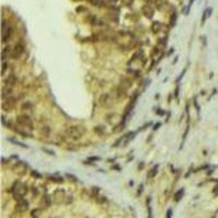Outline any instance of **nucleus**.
Segmentation results:
<instances>
[{
	"label": "nucleus",
	"instance_id": "f257e3e1",
	"mask_svg": "<svg viewBox=\"0 0 218 218\" xmlns=\"http://www.w3.org/2000/svg\"><path fill=\"white\" fill-rule=\"evenodd\" d=\"M11 192L13 193V198L15 201H21L24 198V195L29 192V187L27 184L21 181H16L11 187Z\"/></svg>",
	"mask_w": 218,
	"mask_h": 218
},
{
	"label": "nucleus",
	"instance_id": "f03ea898",
	"mask_svg": "<svg viewBox=\"0 0 218 218\" xmlns=\"http://www.w3.org/2000/svg\"><path fill=\"white\" fill-rule=\"evenodd\" d=\"M85 133V129L81 125H71L65 129V135L73 141L80 140Z\"/></svg>",
	"mask_w": 218,
	"mask_h": 218
},
{
	"label": "nucleus",
	"instance_id": "7ed1b4c3",
	"mask_svg": "<svg viewBox=\"0 0 218 218\" xmlns=\"http://www.w3.org/2000/svg\"><path fill=\"white\" fill-rule=\"evenodd\" d=\"M16 123H18L20 126L24 129H29L30 131H32L34 129V125H33V120L31 119L29 115H19L16 117Z\"/></svg>",
	"mask_w": 218,
	"mask_h": 218
},
{
	"label": "nucleus",
	"instance_id": "20e7f679",
	"mask_svg": "<svg viewBox=\"0 0 218 218\" xmlns=\"http://www.w3.org/2000/svg\"><path fill=\"white\" fill-rule=\"evenodd\" d=\"M25 51V45H24L22 42L16 43L12 48V52H11V58L14 60H18L22 57V55L24 54Z\"/></svg>",
	"mask_w": 218,
	"mask_h": 218
},
{
	"label": "nucleus",
	"instance_id": "39448f33",
	"mask_svg": "<svg viewBox=\"0 0 218 218\" xmlns=\"http://www.w3.org/2000/svg\"><path fill=\"white\" fill-rule=\"evenodd\" d=\"M12 35H13L12 26L8 25L7 21L3 20V22H2V43L5 44L7 42H9L11 37H12Z\"/></svg>",
	"mask_w": 218,
	"mask_h": 218
},
{
	"label": "nucleus",
	"instance_id": "423d86ee",
	"mask_svg": "<svg viewBox=\"0 0 218 218\" xmlns=\"http://www.w3.org/2000/svg\"><path fill=\"white\" fill-rule=\"evenodd\" d=\"M15 103H16V99L13 96H11V97L7 99H2V109L5 110V111H10V110H12L14 108Z\"/></svg>",
	"mask_w": 218,
	"mask_h": 218
},
{
	"label": "nucleus",
	"instance_id": "0eeeda50",
	"mask_svg": "<svg viewBox=\"0 0 218 218\" xmlns=\"http://www.w3.org/2000/svg\"><path fill=\"white\" fill-rule=\"evenodd\" d=\"M99 104L103 107H110L112 105V98L110 97L109 94H103L99 97Z\"/></svg>",
	"mask_w": 218,
	"mask_h": 218
},
{
	"label": "nucleus",
	"instance_id": "6e6552de",
	"mask_svg": "<svg viewBox=\"0 0 218 218\" xmlns=\"http://www.w3.org/2000/svg\"><path fill=\"white\" fill-rule=\"evenodd\" d=\"M18 83V79L14 74H10L7 76V79H4L3 81V86H8V87H13L14 85Z\"/></svg>",
	"mask_w": 218,
	"mask_h": 218
},
{
	"label": "nucleus",
	"instance_id": "1a4fd4ad",
	"mask_svg": "<svg viewBox=\"0 0 218 218\" xmlns=\"http://www.w3.org/2000/svg\"><path fill=\"white\" fill-rule=\"evenodd\" d=\"M15 209L19 212H25L26 209H29V202L24 198L21 201H18L15 205Z\"/></svg>",
	"mask_w": 218,
	"mask_h": 218
},
{
	"label": "nucleus",
	"instance_id": "9d476101",
	"mask_svg": "<svg viewBox=\"0 0 218 218\" xmlns=\"http://www.w3.org/2000/svg\"><path fill=\"white\" fill-rule=\"evenodd\" d=\"M142 11L144 13V15L148 19H152L154 16V9L152 8L151 4H145L144 7L142 8Z\"/></svg>",
	"mask_w": 218,
	"mask_h": 218
},
{
	"label": "nucleus",
	"instance_id": "9b49d317",
	"mask_svg": "<svg viewBox=\"0 0 218 218\" xmlns=\"http://www.w3.org/2000/svg\"><path fill=\"white\" fill-rule=\"evenodd\" d=\"M12 87H8V86H3L2 87V93H1V97L2 99H7L12 96Z\"/></svg>",
	"mask_w": 218,
	"mask_h": 218
},
{
	"label": "nucleus",
	"instance_id": "f8f14e48",
	"mask_svg": "<svg viewBox=\"0 0 218 218\" xmlns=\"http://www.w3.org/2000/svg\"><path fill=\"white\" fill-rule=\"evenodd\" d=\"M158 168L159 166L158 165H155L153 168H152L151 170H148V173H147V180H152V179H154L157 175V172H158Z\"/></svg>",
	"mask_w": 218,
	"mask_h": 218
},
{
	"label": "nucleus",
	"instance_id": "ddd939ff",
	"mask_svg": "<svg viewBox=\"0 0 218 218\" xmlns=\"http://www.w3.org/2000/svg\"><path fill=\"white\" fill-rule=\"evenodd\" d=\"M161 29H162V24L160 23V22H158V21L153 22V24H152V31H153L154 34L159 33L161 31Z\"/></svg>",
	"mask_w": 218,
	"mask_h": 218
},
{
	"label": "nucleus",
	"instance_id": "4468645a",
	"mask_svg": "<svg viewBox=\"0 0 218 218\" xmlns=\"http://www.w3.org/2000/svg\"><path fill=\"white\" fill-rule=\"evenodd\" d=\"M212 12H213V9H212V8H207V9H206V10H205V11H204V12H203L202 21H201V24H202V25H204V23H205L206 19H207L208 16H211Z\"/></svg>",
	"mask_w": 218,
	"mask_h": 218
},
{
	"label": "nucleus",
	"instance_id": "2eb2a0df",
	"mask_svg": "<svg viewBox=\"0 0 218 218\" xmlns=\"http://www.w3.org/2000/svg\"><path fill=\"white\" fill-rule=\"evenodd\" d=\"M184 195V187H182V189L178 190L176 193H175V196H173V200H175V202H179V201L181 200L182 197H183Z\"/></svg>",
	"mask_w": 218,
	"mask_h": 218
},
{
	"label": "nucleus",
	"instance_id": "dca6fc26",
	"mask_svg": "<svg viewBox=\"0 0 218 218\" xmlns=\"http://www.w3.org/2000/svg\"><path fill=\"white\" fill-rule=\"evenodd\" d=\"M50 132H51V130H50V128H49L48 125H43L42 129H40V134H42L43 136H45V137H49Z\"/></svg>",
	"mask_w": 218,
	"mask_h": 218
},
{
	"label": "nucleus",
	"instance_id": "f3484780",
	"mask_svg": "<svg viewBox=\"0 0 218 218\" xmlns=\"http://www.w3.org/2000/svg\"><path fill=\"white\" fill-rule=\"evenodd\" d=\"M151 197H147L146 200V205H147V218H154L153 217V208L151 205Z\"/></svg>",
	"mask_w": 218,
	"mask_h": 218
},
{
	"label": "nucleus",
	"instance_id": "a211bd4d",
	"mask_svg": "<svg viewBox=\"0 0 218 218\" xmlns=\"http://www.w3.org/2000/svg\"><path fill=\"white\" fill-rule=\"evenodd\" d=\"M126 72H128L130 75H132L133 78H140L141 76V71H139V70H136V69H133V68H129L128 70H126Z\"/></svg>",
	"mask_w": 218,
	"mask_h": 218
},
{
	"label": "nucleus",
	"instance_id": "6ab92c4d",
	"mask_svg": "<svg viewBox=\"0 0 218 218\" xmlns=\"http://www.w3.org/2000/svg\"><path fill=\"white\" fill-rule=\"evenodd\" d=\"M117 96L118 97H125L126 96V88H125L123 86H120L117 88Z\"/></svg>",
	"mask_w": 218,
	"mask_h": 218
},
{
	"label": "nucleus",
	"instance_id": "aec40b11",
	"mask_svg": "<svg viewBox=\"0 0 218 218\" xmlns=\"http://www.w3.org/2000/svg\"><path fill=\"white\" fill-rule=\"evenodd\" d=\"M21 109L24 110V111H31V110L33 109V104L31 103V101H25V103L22 104Z\"/></svg>",
	"mask_w": 218,
	"mask_h": 218
},
{
	"label": "nucleus",
	"instance_id": "412c9836",
	"mask_svg": "<svg viewBox=\"0 0 218 218\" xmlns=\"http://www.w3.org/2000/svg\"><path fill=\"white\" fill-rule=\"evenodd\" d=\"M157 46L159 47L160 49H164L165 47L167 46V37H162V38H159L158 42H157Z\"/></svg>",
	"mask_w": 218,
	"mask_h": 218
},
{
	"label": "nucleus",
	"instance_id": "4be33fe9",
	"mask_svg": "<svg viewBox=\"0 0 218 218\" xmlns=\"http://www.w3.org/2000/svg\"><path fill=\"white\" fill-rule=\"evenodd\" d=\"M121 86H123L125 88L128 90L129 87L132 86V82L130 81V80H128V79H122V80H121Z\"/></svg>",
	"mask_w": 218,
	"mask_h": 218
},
{
	"label": "nucleus",
	"instance_id": "5701e85b",
	"mask_svg": "<svg viewBox=\"0 0 218 218\" xmlns=\"http://www.w3.org/2000/svg\"><path fill=\"white\" fill-rule=\"evenodd\" d=\"M13 130H14V132L15 133H18V134H20L21 136H23V137H29L30 136V134L27 133L26 131H23V130H21V129H16V128H12Z\"/></svg>",
	"mask_w": 218,
	"mask_h": 218
},
{
	"label": "nucleus",
	"instance_id": "b1692460",
	"mask_svg": "<svg viewBox=\"0 0 218 218\" xmlns=\"http://www.w3.org/2000/svg\"><path fill=\"white\" fill-rule=\"evenodd\" d=\"M160 50H161V49L159 48L158 46L154 47V48H153V51H152V58H153V59H155L157 56H159V54H160Z\"/></svg>",
	"mask_w": 218,
	"mask_h": 218
},
{
	"label": "nucleus",
	"instance_id": "393cba45",
	"mask_svg": "<svg viewBox=\"0 0 218 218\" xmlns=\"http://www.w3.org/2000/svg\"><path fill=\"white\" fill-rule=\"evenodd\" d=\"M43 204L45 205V207H49L51 204V201H50V197L48 196V195H45V196L43 197Z\"/></svg>",
	"mask_w": 218,
	"mask_h": 218
},
{
	"label": "nucleus",
	"instance_id": "a878e982",
	"mask_svg": "<svg viewBox=\"0 0 218 218\" xmlns=\"http://www.w3.org/2000/svg\"><path fill=\"white\" fill-rule=\"evenodd\" d=\"M95 132L96 133H98L99 135H104L105 134V128L103 125H97V126H95Z\"/></svg>",
	"mask_w": 218,
	"mask_h": 218
},
{
	"label": "nucleus",
	"instance_id": "bb28decb",
	"mask_svg": "<svg viewBox=\"0 0 218 218\" xmlns=\"http://www.w3.org/2000/svg\"><path fill=\"white\" fill-rule=\"evenodd\" d=\"M49 178V180L50 181H54V182H58V183H60V182H63V179H62V177H55V176H49L48 177Z\"/></svg>",
	"mask_w": 218,
	"mask_h": 218
},
{
	"label": "nucleus",
	"instance_id": "cd10ccee",
	"mask_svg": "<svg viewBox=\"0 0 218 218\" xmlns=\"http://www.w3.org/2000/svg\"><path fill=\"white\" fill-rule=\"evenodd\" d=\"M88 2L93 5H101L104 3V0H88Z\"/></svg>",
	"mask_w": 218,
	"mask_h": 218
},
{
	"label": "nucleus",
	"instance_id": "c85d7f7f",
	"mask_svg": "<svg viewBox=\"0 0 218 218\" xmlns=\"http://www.w3.org/2000/svg\"><path fill=\"white\" fill-rule=\"evenodd\" d=\"M31 214H32L33 218H38V217H39V215H40V209H38V208L34 209V211H32Z\"/></svg>",
	"mask_w": 218,
	"mask_h": 218
},
{
	"label": "nucleus",
	"instance_id": "c756f323",
	"mask_svg": "<svg viewBox=\"0 0 218 218\" xmlns=\"http://www.w3.org/2000/svg\"><path fill=\"white\" fill-rule=\"evenodd\" d=\"M31 175H32V177H34V178H36V179H42V175L38 171H36V170H33L31 172Z\"/></svg>",
	"mask_w": 218,
	"mask_h": 218
},
{
	"label": "nucleus",
	"instance_id": "7c9ffc66",
	"mask_svg": "<svg viewBox=\"0 0 218 218\" xmlns=\"http://www.w3.org/2000/svg\"><path fill=\"white\" fill-rule=\"evenodd\" d=\"M193 104H194V107H195V109H196V111H197V115L200 114V106H198V104H197V98H196V96L194 97V99H193Z\"/></svg>",
	"mask_w": 218,
	"mask_h": 218
},
{
	"label": "nucleus",
	"instance_id": "2f4dec72",
	"mask_svg": "<svg viewBox=\"0 0 218 218\" xmlns=\"http://www.w3.org/2000/svg\"><path fill=\"white\" fill-rule=\"evenodd\" d=\"M8 67H9L8 62L7 61H2V75H4V74H5V71H7Z\"/></svg>",
	"mask_w": 218,
	"mask_h": 218
},
{
	"label": "nucleus",
	"instance_id": "473e14b6",
	"mask_svg": "<svg viewBox=\"0 0 218 218\" xmlns=\"http://www.w3.org/2000/svg\"><path fill=\"white\" fill-rule=\"evenodd\" d=\"M9 141H10V142H12V143H14V145L21 146V147H23V148H27V146H26V145H23V144H22V143L18 142V141H14L13 139H9Z\"/></svg>",
	"mask_w": 218,
	"mask_h": 218
},
{
	"label": "nucleus",
	"instance_id": "72a5a7b5",
	"mask_svg": "<svg viewBox=\"0 0 218 218\" xmlns=\"http://www.w3.org/2000/svg\"><path fill=\"white\" fill-rule=\"evenodd\" d=\"M176 20H177V14L176 12L173 13V14L171 15V18H170V24H171V26L176 25Z\"/></svg>",
	"mask_w": 218,
	"mask_h": 218
},
{
	"label": "nucleus",
	"instance_id": "f704fd0d",
	"mask_svg": "<svg viewBox=\"0 0 218 218\" xmlns=\"http://www.w3.org/2000/svg\"><path fill=\"white\" fill-rule=\"evenodd\" d=\"M100 159V157H98V156H93V157H88L87 158V160L86 161H95V160H99Z\"/></svg>",
	"mask_w": 218,
	"mask_h": 218
},
{
	"label": "nucleus",
	"instance_id": "c9c22d12",
	"mask_svg": "<svg viewBox=\"0 0 218 218\" xmlns=\"http://www.w3.org/2000/svg\"><path fill=\"white\" fill-rule=\"evenodd\" d=\"M172 217V209L171 208H168L167 209V213H166V218H171Z\"/></svg>",
	"mask_w": 218,
	"mask_h": 218
},
{
	"label": "nucleus",
	"instance_id": "e433bc0d",
	"mask_svg": "<svg viewBox=\"0 0 218 218\" xmlns=\"http://www.w3.org/2000/svg\"><path fill=\"white\" fill-rule=\"evenodd\" d=\"M179 88H180V84H177V88H176V92H175V96L177 99H179Z\"/></svg>",
	"mask_w": 218,
	"mask_h": 218
},
{
	"label": "nucleus",
	"instance_id": "4c0bfd02",
	"mask_svg": "<svg viewBox=\"0 0 218 218\" xmlns=\"http://www.w3.org/2000/svg\"><path fill=\"white\" fill-rule=\"evenodd\" d=\"M32 192H33V194L37 195V194H38V189H37L36 187H32Z\"/></svg>",
	"mask_w": 218,
	"mask_h": 218
},
{
	"label": "nucleus",
	"instance_id": "58836bf2",
	"mask_svg": "<svg viewBox=\"0 0 218 218\" xmlns=\"http://www.w3.org/2000/svg\"><path fill=\"white\" fill-rule=\"evenodd\" d=\"M187 68H186V69H184V70H183V71H182V72H181V74H180V76H179V78H178V82H179V81H180V80L182 79V76H183V75H184V73H186V72H187Z\"/></svg>",
	"mask_w": 218,
	"mask_h": 218
},
{
	"label": "nucleus",
	"instance_id": "ea45409f",
	"mask_svg": "<svg viewBox=\"0 0 218 218\" xmlns=\"http://www.w3.org/2000/svg\"><path fill=\"white\" fill-rule=\"evenodd\" d=\"M67 177H68V178H71V180L76 181V177H75V176H72V175H70V173H68Z\"/></svg>",
	"mask_w": 218,
	"mask_h": 218
},
{
	"label": "nucleus",
	"instance_id": "a19ab883",
	"mask_svg": "<svg viewBox=\"0 0 218 218\" xmlns=\"http://www.w3.org/2000/svg\"><path fill=\"white\" fill-rule=\"evenodd\" d=\"M132 1H133V0H123V2H125V4H131Z\"/></svg>",
	"mask_w": 218,
	"mask_h": 218
},
{
	"label": "nucleus",
	"instance_id": "79ce46f5",
	"mask_svg": "<svg viewBox=\"0 0 218 218\" xmlns=\"http://www.w3.org/2000/svg\"><path fill=\"white\" fill-rule=\"evenodd\" d=\"M142 191H143V186H142V184H141V186H140V189H139V191H137V194H141V193H142Z\"/></svg>",
	"mask_w": 218,
	"mask_h": 218
},
{
	"label": "nucleus",
	"instance_id": "37998d69",
	"mask_svg": "<svg viewBox=\"0 0 218 218\" xmlns=\"http://www.w3.org/2000/svg\"><path fill=\"white\" fill-rule=\"evenodd\" d=\"M159 126H160V122H157L156 125H155V128H154V130H157V129H158Z\"/></svg>",
	"mask_w": 218,
	"mask_h": 218
},
{
	"label": "nucleus",
	"instance_id": "c03bdc74",
	"mask_svg": "<svg viewBox=\"0 0 218 218\" xmlns=\"http://www.w3.org/2000/svg\"><path fill=\"white\" fill-rule=\"evenodd\" d=\"M177 61H178V57H177V58H176V59H175V60H173V62H172V63H173V64H175V63H176Z\"/></svg>",
	"mask_w": 218,
	"mask_h": 218
}]
</instances>
